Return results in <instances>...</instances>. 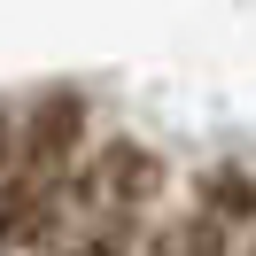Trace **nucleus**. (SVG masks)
I'll list each match as a JSON object with an SVG mask.
<instances>
[{"label":"nucleus","instance_id":"nucleus-1","mask_svg":"<svg viewBox=\"0 0 256 256\" xmlns=\"http://www.w3.org/2000/svg\"><path fill=\"white\" fill-rule=\"evenodd\" d=\"M86 124H94V109H86L78 86H54V94H39L32 109H16V171H39V178H62L70 156L86 148Z\"/></svg>","mask_w":256,"mask_h":256},{"label":"nucleus","instance_id":"nucleus-2","mask_svg":"<svg viewBox=\"0 0 256 256\" xmlns=\"http://www.w3.org/2000/svg\"><path fill=\"white\" fill-rule=\"evenodd\" d=\"M194 218H210L218 233H240V225H256V171H233V163H218V171L202 178V210Z\"/></svg>","mask_w":256,"mask_h":256},{"label":"nucleus","instance_id":"nucleus-3","mask_svg":"<svg viewBox=\"0 0 256 256\" xmlns=\"http://www.w3.org/2000/svg\"><path fill=\"white\" fill-rule=\"evenodd\" d=\"M16 171V109H8V101H0V178Z\"/></svg>","mask_w":256,"mask_h":256}]
</instances>
